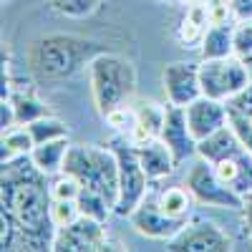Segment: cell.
<instances>
[{
  "mask_svg": "<svg viewBox=\"0 0 252 252\" xmlns=\"http://www.w3.org/2000/svg\"><path fill=\"white\" fill-rule=\"evenodd\" d=\"M134 109V124H131V131H129V139L134 146H141V144H149L154 139L161 136V129H164V119H166V106H161L159 101H136L131 103Z\"/></svg>",
  "mask_w": 252,
  "mask_h": 252,
  "instance_id": "14",
  "label": "cell"
},
{
  "mask_svg": "<svg viewBox=\"0 0 252 252\" xmlns=\"http://www.w3.org/2000/svg\"><path fill=\"white\" fill-rule=\"evenodd\" d=\"M3 3H10V0H3Z\"/></svg>",
  "mask_w": 252,
  "mask_h": 252,
  "instance_id": "37",
  "label": "cell"
},
{
  "mask_svg": "<svg viewBox=\"0 0 252 252\" xmlns=\"http://www.w3.org/2000/svg\"><path fill=\"white\" fill-rule=\"evenodd\" d=\"M8 101L13 103L15 119H18L20 126H26V124H31V121H35V119H40V116H48V114H51L48 106H43V103H40L35 96H31V94L15 91V94H10Z\"/></svg>",
  "mask_w": 252,
  "mask_h": 252,
  "instance_id": "24",
  "label": "cell"
},
{
  "mask_svg": "<svg viewBox=\"0 0 252 252\" xmlns=\"http://www.w3.org/2000/svg\"><path fill=\"white\" fill-rule=\"evenodd\" d=\"M227 106L235 109V111H240V114H245V116H252V81L227 101Z\"/></svg>",
  "mask_w": 252,
  "mask_h": 252,
  "instance_id": "31",
  "label": "cell"
},
{
  "mask_svg": "<svg viewBox=\"0 0 252 252\" xmlns=\"http://www.w3.org/2000/svg\"><path fill=\"white\" fill-rule=\"evenodd\" d=\"M179 3H184V5H192V3H202V0H179Z\"/></svg>",
  "mask_w": 252,
  "mask_h": 252,
  "instance_id": "36",
  "label": "cell"
},
{
  "mask_svg": "<svg viewBox=\"0 0 252 252\" xmlns=\"http://www.w3.org/2000/svg\"><path fill=\"white\" fill-rule=\"evenodd\" d=\"M76 204H78V212L83 217H91V220H98V222H106L114 215V204L91 187H81Z\"/></svg>",
  "mask_w": 252,
  "mask_h": 252,
  "instance_id": "22",
  "label": "cell"
},
{
  "mask_svg": "<svg viewBox=\"0 0 252 252\" xmlns=\"http://www.w3.org/2000/svg\"><path fill=\"white\" fill-rule=\"evenodd\" d=\"M184 184L189 187V192L194 194V199L204 207H217V209H242V194H237L232 187H227L220 174L215 172V166L197 157V161L189 166Z\"/></svg>",
  "mask_w": 252,
  "mask_h": 252,
  "instance_id": "7",
  "label": "cell"
},
{
  "mask_svg": "<svg viewBox=\"0 0 252 252\" xmlns=\"http://www.w3.org/2000/svg\"><path fill=\"white\" fill-rule=\"evenodd\" d=\"M202 58H227L235 56V20L224 23H212L207 28L202 43H199Z\"/></svg>",
  "mask_w": 252,
  "mask_h": 252,
  "instance_id": "18",
  "label": "cell"
},
{
  "mask_svg": "<svg viewBox=\"0 0 252 252\" xmlns=\"http://www.w3.org/2000/svg\"><path fill=\"white\" fill-rule=\"evenodd\" d=\"M81 182V187H91L101 192L114 207L119 199V161L111 146L96 144H71L63 159V169Z\"/></svg>",
  "mask_w": 252,
  "mask_h": 252,
  "instance_id": "4",
  "label": "cell"
},
{
  "mask_svg": "<svg viewBox=\"0 0 252 252\" xmlns=\"http://www.w3.org/2000/svg\"><path fill=\"white\" fill-rule=\"evenodd\" d=\"M209 26H212V18H209V10H207V5H204V0H202V3L187 5L184 18H182V26H179V31H177L179 43H182L184 48L199 46Z\"/></svg>",
  "mask_w": 252,
  "mask_h": 252,
  "instance_id": "19",
  "label": "cell"
},
{
  "mask_svg": "<svg viewBox=\"0 0 252 252\" xmlns=\"http://www.w3.org/2000/svg\"><path fill=\"white\" fill-rule=\"evenodd\" d=\"M172 252H229L232 237L215 220H187V224L166 242Z\"/></svg>",
  "mask_w": 252,
  "mask_h": 252,
  "instance_id": "8",
  "label": "cell"
},
{
  "mask_svg": "<svg viewBox=\"0 0 252 252\" xmlns=\"http://www.w3.org/2000/svg\"><path fill=\"white\" fill-rule=\"evenodd\" d=\"M136 157H139L141 169L146 172V177H149L152 184L154 182H161L166 177H172L174 166H179L177 159H174V154L169 152V146H166L161 139H154L149 144L136 146Z\"/></svg>",
  "mask_w": 252,
  "mask_h": 252,
  "instance_id": "15",
  "label": "cell"
},
{
  "mask_svg": "<svg viewBox=\"0 0 252 252\" xmlns=\"http://www.w3.org/2000/svg\"><path fill=\"white\" fill-rule=\"evenodd\" d=\"M26 126H28V131H31V136H33L35 144H46V141H53V139L68 136L66 124H63L61 119H56V116H51V114L48 116H40V119H35V121H31Z\"/></svg>",
  "mask_w": 252,
  "mask_h": 252,
  "instance_id": "26",
  "label": "cell"
},
{
  "mask_svg": "<svg viewBox=\"0 0 252 252\" xmlns=\"http://www.w3.org/2000/svg\"><path fill=\"white\" fill-rule=\"evenodd\" d=\"M204 5H207V10H209V18H212V23H224V20H235L229 0H204Z\"/></svg>",
  "mask_w": 252,
  "mask_h": 252,
  "instance_id": "32",
  "label": "cell"
},
{
  "mask_svg": "<svg viewBox=\"0 0 252 252\" xmlns=\"http://www.w3.org/2000/svg\"><path fill=\"white\" fill-rule=\"evenodd\" d=\"M68 146H71L68 136L53 139V141H46V144H35L33 152H31V159L46 177H56L63 169V159L68 154Z\"/></svg>",
  "mask_w": 252,
  "mask_h": 252,
  "instance_id": "20",
  "label": "cell"
},
{
  "mask_svg": "<svg viewBox=\"0 0 252 252\" xmlns=\"http://www.w3.org/2000/svg\"><path fill=\"white\" fill-rule=\"evenodd\" d=\"M109 242L111 240L106 232V222L81 215L76 222L56 229L53 250L56 252H98V250H111Z\"/></svg>",
  "mask_w": 252,
  "mask_h": 252,
  "instance_id": "9",
  "label": "cell"
},
{
  "mask_svg": "<svg viewBox=\"0 0 252 252\" xmlns=\"http://www.w3.org/2000/svg\"><path fill=\"white\" fill-rule=\"evenodd\" d=\"M227 124L235 131V136L240 139V144L252 154V116H245V114L227 106Z\"/></svg>",
  "mask_w": 252,
  "mask_h": 252,
  "instance_id": "27",
  "label": "cell"
},
{
  "mask_svg": "<svg viewBox=\"0 0 252 252\" xmlns=\"http://www.w3.org/2000/svg\"><path fill=\"white\" fill-rule=\"evenodd\" d=\"M242 149H245V146L240 144L235 131L229 129V124L222 126V129H217L215 134H209L207 139L197 141V157H202L209 164H217V161H222L227 157H235Z\"/></svg>",
  "mask_w": 252,
  "mask_h": 252,
  "instance_id": "17",
  "label": "cell"
},
{
  "mask_svg": "<svg viewBox=\"0 0 252 252\" xmlns=\"http://www.w3.org/2000/svg\"><path fill=\"white\" fill-rule=\"evenodd\" d=\"M184 114H187V124L197 141L207 139L209 134H215L217 129L227 126V103L209 98V96L194 98L189 106H184Z\"/></svg>",
  "mask_w": 252,
  "mask_h": 252,
  "instance_id": "13",
  "label": "cell"
},
{
  "mask_svg": "<svg viewBox=\"0 0 252 252\" xmlns=\"http://www.w3.org/2000/svg\"><path fill=\"white\" fill-rule=\"evenodd\" d=\"M212 166L220 174V179L227 187H232L237 194L245 197L247 192H252V154L247 149H242L235 157H227V159H222Z\"/></svg>",
  "mask_w": 252,
  "mask_h": 252,
  "instance_id": "16",
  "label": "cell"
},
{
  "mask_svg": "<svg viewBox=\"0 0 252 252\" xmlns=\"http://www.w3.org/2000/svg\"><path fill=\"white\" fill-rule=\"evenodd\" d=\"M229 5H232L235 20H247V18H252V0H229Z\"/></svg>",
  "mask_w": 252,
  "mask_h": 252,
  "instance_id": "33",
  "label": "cell"
},
{
  "mask_svg": "<svg viewBox=\"0 0 252 252\" xmlns=\"http://www.w3.org/2000/svg\"><path fill=\"white\" fill-rule=\"evenodd\" d=\"M33 136L28 131V126H13V129H5L3 131V149H0V161H8L13 157H23V154H31L33 152Z\"/></svg>",
  "mask_w": 252,
  "mask_h": 252,
  "instance_id": "23",
  "label": "cell"
},
{
  "mask_svg": "<svg viewBox=\"0 0 252 252\" xmlns=\"http://www.w3.org/2000/svg\"><path fill=\"white\" fill-rule=\"evenodd\" d=\"M111 149L116 152V161H119V199L114 207V215L129 217L146 199L152 182L146 177V172L141 169L139 157H136V146L129 139H116L111 144Z\"/></svg>",
  "mask_w": 252,
  "mask_h": 252,
  "instance_id": "5",
  "label": "cell"
},
{
  "mask_svg": "<svg viewBox=\"0 0 252 252\" xmlns=\"http://www.w3.org/2000/svg\"><path fill=\"white\" fill-rule=\"evenodd\" d=\"M252 53V18L235 20V56L245 58Z\"/></svg>",
  "mask_w": 252,
  "mask_h": 252,
  "instance_id": "30",
  "label": "cell"
},
{
  "mask_svg": "<svg viewBox=\"0 0 252 252\" xmlns=\"http://www.w3.org/2000/svg\"><path fill=\"white\" fill-rule=\"evenodd\" d=\"M157 202L169 217L187 222L189 217H192V207H194L197 199H194L192 192H189L187 184H174V187H164L157 194Z\"/></svg>",
  "mask_w": 252,
  "mask_h": 252,
  "instance_id": "21",
  "label": "cell"
},
{
  "mask_svg": "<svg viewBox=\"0 0 252 252\" xmlns=\"http://www.w3.org/2000/svg\"><path fill=\"white\" fill-rule=\"evenodd\" d=\"M48 5L63 15V18H91L96 15L103 5H106V0H48Z\"/></svg>",
  "mask_w": 252,
  "mask_h": 252,
  "instance_id": "25",
  "label": "cell"
},
{
  "mask_svg": "<svg viewBox=\"0 0 252 252\" xmlns=\"http://www.w3.org/2000/svg\"><path fill=\"white\" fill-rule=\"evenodd\" d=\"M131 220V227L136 229V232L141 237H149V240H161V242H169L179 229L187 224L184 220H174L164 212V209L159 207L157 197L152 199L149 194H146V199L134 209V212L129 215Z\"/></svg>",
  "mask_w": 252,
  "mask_h": 252,
  "instance_id": "11",
  "label": "cell"
},
{
  "mask_svg": "<svg viewBox=\"0 0 252 252\" xmlns=\"http://www.w3.org/2000/svg\"><path fill=\"white\" fill-rule=\"evenodd\" d=\"M51 199H76L81 192V182L66 172H61L51 179Z\"/></svg>",
  "mask_w": 252,
  "mask_h": 252,
  "instance_id": "29",
  "label": "cell"
},
{
  "mask_svg": "<svg viewBox=\"0 0 252 252\" xmlns=\"http://www.w3.org/2000/svg\"><path fill=\"white\" fill-rule=\"evenodd\" d=\"M94 56H98L96 46L78 35H46L31 43L28 68L40 81H58L89 66Z\"/></svg>",
  "mask_w": 252,
  "mask_h": 252,
  "instance_id": "2",
  "label": "cell"
},
{
  "mask_svg": "<svg viewBox=\"0 0 252 252\" xmlns=\"http://www.w3.org/2000/svg\"><path fill=\"white\" fill-rule=\"evenodd\" d=\"M81 217L76 199H51V222L58 227H66Z\"/></svg>",
  "mask_w": 252,
  "mask_h": 252,
  "instance_id": "28",
  "label": "cell"
},
{
  "mask_svg": "<svg viewBox=\"0 0 252 252\" xmlns=\"http://www.w3.org/2000/svg\"><path fill=\"white\" fill-rule=\"evenodd\" d=\"M161 89H164L166 103L182 106V109L189 106L194 98L202 96L199 63H187V61L166 63L161 71Z\"/></svg>",
  "mask_w": 252,
  "mask_h": 252,
  "instance_id": "10",
  "label": "cell"
},
{
  "mask_svg": "<svg viewBox=\"0 0 252 252\" xmlns=\"http://www.w3.org/2000/svg\"><path fill=\"white\" fill-rule=\"evenodd\" d=\"M169 152L174 154L177 164H184L189 159L197 157V139L192 134L187 124V114L182 106H172L166 103V119H164V129H161V136H159Z\"/></svg>",
  "mask_w": 252,
  "mask_h": 252,
  "instance_id": "12",
  "label": "cell"
},
{
  "mask_svg": "<svg viewBox=\"0 0 252 252\" xmlns=\"http://www.w3.org/2000/svg\"><path fill=\"white\" fill-rule=\"evenodd\" d=\"M199 83H202V96L229 101L240 89L250 83L247 68L242 58L227 56V58H202L199 61Z\"/></svg>",
  "mask_w": 252,
  "mask_h": 252,
  "instance_id": "6",
  "label": "cell"
},
{
  "mask_svg": "<svg viewBox=\"0 0 252 252\" xmlns=\"http://www.w3.org/2000/svg\"><path fill=\"white\" fill-rule=\"evenodd\" d=\"M89 83L96 111L106 119L114 109L126 106L136 91V71L131 61L116 53H98L89 63Z\"/></svg>",
  "mask_w": 252,
  "mask_h": 252,
  "instance_id": "3",
  "label": "cell"
},
{
  "mask_svg": "<svg viewBox=\"0 0 252 252\" xmlns=\"http://www.w3.org/2000/svg\"><path fill=\"white\" fill-rule=\"evenodd\" d=\"M242 217H245V227H247V235H250V240H252V192H247L245 197H242Z\"/></svg>",
  "mask_w": 252,
  "mask_h": 252,
  "instance_id": "34",
  "label": "cell"
},
{
  "mask_svg": "<svg viewBox=\"0 0 252 252\" xmlns=\"http://www.w3.org/2000/svg\"><path fill=\"white\" fill-rule=\"evenodd\" d=\"M237 58H240V56H237ZM242 63H245L247 76H250V81H252V56H245V58H242Z\"/></svg>",
  "mask_w": 252,
  "mask_h": 252,
  "instance_id": "35",
  "label": "cell"
},
{
  "mask_svg": "<svg viewBox=\"0 0 252 252\" xmlns=\"http://www.w3.org/2000/svg\"><path fill=\"white\" fill-rule=\"evenodd\" d=\"M51 177L33 164L31 154L3 161L0 202L20 220L26 229L56 227L51 222Z\"/></svg>",
  "mask_w": 252,
  "mask_h": 252,
  "instance_id": "1",
  "label": "cell"
}]
</instances>
